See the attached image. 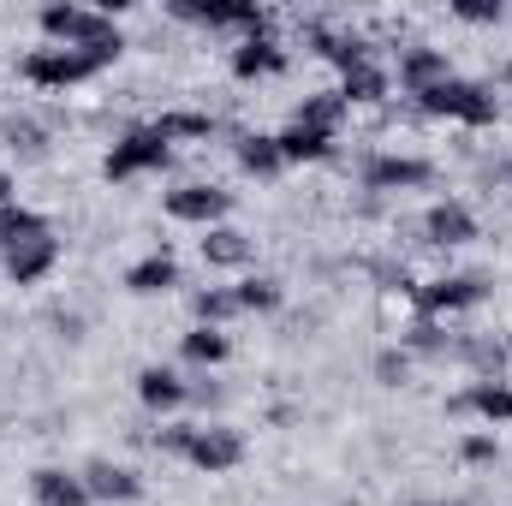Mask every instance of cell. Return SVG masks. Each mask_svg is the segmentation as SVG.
I'll use <instances>...</instances> for the list:
<instances>
[{"label": "cell", "mask_w": 512, "mask_h": 506, "mask_svg": "<svg viewBox=\"0 0 512 506\" xmlns=\"http://www.w3.org/2000/svg\"><path fill=\"white\" fill-rule=\"evenodd\" d=\"M459 18H471V24H495V18H501V0H459Z\"/></svg>", "instance_id": "obj_30"}, {"label": "cell", "mask_w": 512, "mask_h": 506, "mask_svg": "<svg viewBox=\"0 0 512 506\" xmlns=\"http://www.w3.org/2000/svg\"><path fill=\"white\" fill-rule=\"evenodd\" d=\"M120 48H42L24 60V78L30 84H48V90H66V84H84L90 72H102Z\"/></svg>", "instance_id": "obj_1"}, {"label": "cell", "mask_w": 512, "mask_h": 506, "mask_svg": "<svg viewBox=\"0 0 512 506\" xmlns=\"http://www.w3.org/2000/svg\"><path fill=\"white\" fill-rule=\"evenodd\" d=\"M405 370H411V364H405V352H382V358H376V376H382L387 387H399Z\"/></svg>", "instance_id": "obj_31"}, {"label": "cell", "mask_w": 512, "mask_h": 506, "mask_svg": "<svg viewBox=\"0 0 512 506\" xmlns=\"http://www.w3.org/2000/svg\"><path fill=\"white\" fill-rule=\"evenodd\" d=\"M340 114H346V96H340V90H322V96H310V102L298 108V120H292V126H310V131H328V137H334Z\"/></svg>", "instance_id": "obj_22"}, {"label": "cell", "mask_w": 512, "mask_h": 506, "mask_svg": "<svg viewBox=\"0 0 512 506\" xmlns=\"http://www.w3.org/2000/svg\"><path fill=\"white\" fill-rule=\"evenodd\" d=\"M0 137H6L12 149H24V155H42V131L30 126V120H6V126H0Z\"/></svg>", "instance_id": "obj_29"}, {"label": "cell", "mask_w": 512, "mask_h": 506, "mask_svg": "<svg viewBox=\"0 0 512 506\" xmlns=\"http://www.w3.org/2000/svg\"><path fill=\"white\" fill-rule=\"evenodd\" d=\"M227 209H233V197L215 191V185H185V191L167 197V215H173V221H197V227H215Z\"/></svg>", "instance_id": "obj_8"}, {"label": "cell", "mask_w": 512, "mask_h": 506, "mask_svg": "<svg viewBox=\"0 0 512 506\" xmlns=\"http://www.w3.org/2000/svg\"><path fill=\"white\" fill-rule=\"evenodd\" d=\"M126 286H131V292H143V298H149V292H167V286H179V262H173L167 251L143 256V262L126 274Z\"/></svg>", "instance_id": "obj_17"}, {"label": "cell", "mask_w": 512, "mask_h": 506, "mask_svg": "<svg viewBox=\"0 0 512 506\" xmlns=\"http://www.w3.org/2000/svg\"><path fill=\"white\" fill-rule=\"evenodd\" d=\"M280 304V280H245L239 286V310H274Z\"/></svg>", "instance_id": "obj_28"}, {"label": "cell", "mask_w": 512, "mask_h": 506, "mask_svg": "<svg viewBox=\"0 0 512 506\" xmlns=\"http://www.w3.org/2000/svg\"><path fill=\"white\" fill-rule=\"evenodd\" d=\"M78 477H84L90 501H137V495H143L137 471H126V465H108V459H90V465H84Z\"/></svg>", "instance_id": "obj_11"}, {"label": "cell", "mask_w": 512, "mask_h": 506, "mask_svg": "<svg viewBox=\"0 0 512 506\" xmlns=\"http://www.w3.org/2000/svg\"><path fill=\"white\" fill-rule=\"evenodd\" d=\"M274 143H280V161H322V155L334 149L328 131H310V126H286Z\"/></svg>", "instance_id": "obj_18"}, {"label": "cell", "mask_w": 512, "mask_h": 506, "mask_svg": "<svg viewBox=\"0 0 512 506\" xmlns=\"http://www.w3.org/2000/svg\"><path fill=\"white\" fill-rule=\"evenodd\" d=\"M185 459H191L197 471L221 477V471H233V465L245 459V435H239V429H221V423H215V429H203V423H197V435H191V453H185Z\"/></svg>", "instance_id": "obj_5"}, {"label": "cell", "mask_w": 512, "mask_h": 506, "mask_svg": "<svg viewBox=\"0 0 512 506\" xmlns=\"http://www.w3.org/2000/svg\"><path fill=\"white\" fill-rule=\"evenodd\" d=\"M155 131H161L167 143H173V137H209V131H215V120H209V114H161V120H155Z\"/></svg>", "instance_id": "obj_27"}, {"label": "cell", "mask_w": 512, "mask_h": 506, "mask_svg": "<svg viewBox=\"0 0 512 506\" xmlns=\"http://www.w3.org/2000/svg\"><path fill=\"white\" fill-rule=\"evenodd\" d=\"M54 262H60V239H48V233H42V239H24V245H12V251H6V280L36 286Z\"/></svg>", "instance_id": "obj_10"}, {"label": "cell", "mask_w": 512, "mask_h": 506, "mask_svg": "<svg viewBox=\"0 0 512 506\" xmlns=\"http://www.w3.org/2000/svg\"><path fill=\"white\" fill-rule=\"evenodd\" d=\"M507 84H512V72H507Z\"/></svg>", "instance_id": "obj_35"}, {"label": "cell", "mask_w": 512, "mask_h": 506, "mask_svg": "<svg viewBox=\"0 0 512 506\" xmlns=\"http://www.w3.org/2000/svg\"><path fill=\"white\" fill-rule=\"evenodd\" d=\"M42 233H48V221H42L36 209H18V203L0 209V251H12V245H24V239H42Z\"/></svg>", "instance_id": "obj_20"}, {"label": "cell", "mask_w": 512, "mask_h": 506, "mask_svg": "<svg viewBox=\"0 0 512 506\" xmlns=\"http://www.w3.org/2000/svg\"><path fill=\"white\" fill-rule=\"evenodd\" d=\"M233 352V340L221 334V328H197V334H185V358L191 364H221Z\"/></svg>", "instance_id": "obj_25"}, {"label": "cell", "mask_w": 512, "mask_h": 506, "mask_svg": "<svg viewBox=\"0 0 512 506\" xmlns=\"http://www.w3.org/2000/svg\"><path fill=\"white\" fill-rule=\"evenodd\" d=\"M173 12H179V18H197V24H239V30H251V36L268 30V12H262L256 0H173Z\"/></svg>", "instance_id": "obj_6"}, {"label": "cell", "mask_w": 512, "mask_h": 506, "mask_svg": "<svg viewBox=\"0 0 512 506\" xmlns=\"http://www.w3.org/2000/svg\"><path fill=\"white\" fill-rule=\"evenodd\" d=\"M483 280L477 274H453V280H435V286H417L411 298H417V310L423 316H447V310H471V304H483Z\"/></svg>", "instance_id": "obj_7"}, {"label": "cell", "mask_w": 512, "mask_h": 506, "mask_svg": "<svg viewBox=\"0 0 512 506\" xmlns=\"http://www.w3.org/2000/svg\"><path fill=\"white\" fill-rule=\"evenodd\" d=\"M30 495H36V506H84V501H90L84 477H72V471H54V465H42V471L30 477Z\"/></svg>", "instance_id": "obj_14"}, {"label": "cell", "mask_w": 512, "mask_h": 506, "mask_svg": "<svg viewBox=\"0 0 512 506\" xmlns=\"http://www.w3.org/2000/svg\"><path fill=\"white\" fill-rule=\"evenodd\" d=\"M429 114H447V120H465V126H495V96L483 84H465V78H447L435 90L417 96Z\"/></svg>", "instance_id": "obj_3"}, {"label": "cell", "mask_w": 512, "mask_h": 506, "mask_svg": "<svg viewBox=\"0 0 512 506\" xmlns=\"http://www.w3.org/2000/svg\"><path fill=\"white\" fill-rule=\"evenodd\" d=\"M6 203H12V173L0 167V209H6Z\"/></svg>", "instance_id": "obj_34"}, {"label": "cell", "mask_w": 512, "mask_h": 506, "mask_svg": "<svg viewBox=\"0 0 512 506\" xmlns=\"http://www.w3.org/2000/svg\"><path fill=\"white\" fill-rule=\"evenodd\" d=\"M340 96H346V108H352V102H382V96H387V78L370 66V60H364V66H352V72H346Z\"/></svg>", "instance_id": "obj_24"}, {"label": "cell", "mask_w": 512, "mask_h": 506, "mask_svg": "<svg viewBox=\"0 0 512 506\" xmlns=\"http://www.w3.org/2000/svg\"><path fill=\"white\" fill-rule=\"evenodd\" d=\"M197 316H203V328H215V322L239 316V292H227V286H209V292H197Z\"/></svg>", "instance_id": "obj_26"}, {"label": "cell", "mask_w": 512, "mask_h": 506, "mask_svg": "<svg viewBox=\"0 0 512 506\" xmlns=\"http://www.w3.org/2000/svg\"><path fill=\"white\" fill-rule=\"evenodd\" d=\"M137 399L155 405V411H173V405H185V381L173 376V370H161V364H149L137 376Z\"/></svg>", "instance_id": "obj_16"}, {"label": "cell", "mask_w": 512, "mask_h": 506, "mask_svg": "<svg viewBox=\"0 0 512 506\" xmlns=\"http://www.w3.org/2000/svg\"><path fill=\"white\" fill-rule=\"evenodd\" d=\"M453 411H477V417H489V423H512V387L501 376H483L453 399Z\"/></svg>", "instance_id": "obj_12"}, {"label": "cell", "mask_w": 512, "mask_h": 506, "mask_svg": "<svg viewBox=\"0 0 512 506\" xmlns=\"http://www.w3.org/2000/svg\"><path fill=\"white\" fill-rule=\"evenodd\" d=\"M42 30L66 48H126L108 12H84V6H42Z\"/></svg>", "instance_id": "obj_2"}, {"label": "cell", "mask_w": 512, "mask_h": 506, "mask_svg": "<svg viewBox=\"0 0 512 506\" xmlns=\"http://www.w3.org/2000/svg\"><path fill=\"white\" fill-rule=\"evenodd\" d=\"M465 459H471V465H489V459H495V435H471V441H465Z\"/></svg>", "instance_id": "obj_33"}, {"label": "cell", "mask_w": 512, "mask_h": 506, "mask_svg": "<svg viewBox=\"0 0 512 506\" xmlns=\"http://www.w3.org/2000/svg\"><path fill=\"white\" fill-rule=\"evenodd\" d=\"M203 256H209L215 268H239V262H251V239H245V233H233V227H209Z\"/></svg>", "instance_id": "obj_21"}, {"label": "cell", "mask_w": 512, "mask_h": 506, "mask_svg": "<svg viewBox=\"0 0 512 506\" xmlns=\"http://www.w3.org/2000/svg\"><path fill=\"white\" fill-rule=\"evenodd\" d=\"M167 137L155 126H137V131H126L114 149H108V161H102V173L108 179H131V173H149V167H167Z\"/></svg>", "instance_id": "obj_4"}, {"label": "cell", "mask_w": 512, "mask_h": 506, "mask_svg": "<svg viewBox=\"0 0 512 506\" xmlns=\"http://www.w3.org/2000/svg\"><path fill=\"white\" fill-rule=\"evenodd\" d=\"M364 185L370 191H411V185H429V161L417 155H376L364 167Z\"/></svg>", "instance_id": "obj_9"}, {"label": "cell", "mask_w": 512, "mask_h": 506, "mask_svg": "<svg viewBox=\"0 0 512 506\" xmlns=\"http://www.w3.org/2000/svg\"><path fill=\"white\" fill-rule=\"evenodd\" d=\"M423 233H429V245H471L477 239V221H471L465 203H435L423 215Z\"/></svg>", "instance_id": "obj_13"}, {"label": "cell", "mask_w": 512, "mask_h": 506, "mask_svg": "<svg viewBox=\"0 0 512 506\" xmlns=\"http://www.w3.org/2000/svg\"><path fill=\"white\" fill-rule=\"evenodd\" d=\"M239 167L256 173V179L280 173V167H286V161H280V143H274V137H239Z\"/></svg>", "instance_id": "obj_23"}, {"label": "cell", "mask_w": 512, "mask_h": 506, "mask_svg": "<svg viewBox=\"0 0 512 506\" xmlns=\"http://www.w3.org/2000/svg\"><path fill=\"white\" fill-rule=\"evenodd\" d=\"M399 78H405V90H411V96H423V90L447 84L453 72H447V54H435V48H411V54L399 60Z\"/></svg>", "instance_id": "obj_15"}, {"label": "cell", "mask_w": 512, "mask_h": 506, "mask_svg": "<svg viewBox=\"0 0 512 506\" xmlns=\"http://www.w3.org/2000/svg\"><path fill=\"white\" fill-rule=\"evenodd\" d=\"M286 66V54H280V42H268V36H251L239 54H233V72L239 78H262V72H280Z\"/></svg>", "instance_id": "obj_19"}, {"label": "cell", "mask_w": 512, "mask_h": 506, "mask_svg": "<svg viewBox=\"0 0 512 506\" xmlns=\"http://www.w3.org/2000/svg\"><path fill=\"white\" fill-rule=\"evenodd\" d=\"M191 435H197V423H179V429H161V447H167V453H191Z\"/></svg>", "instance_id": "obj_32"}]
</instances>
